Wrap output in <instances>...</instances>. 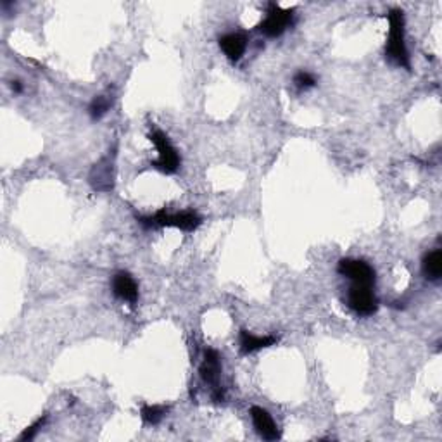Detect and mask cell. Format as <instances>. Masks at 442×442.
<instances>
[{
	"label": "cell",
	"instance_id": "1",
	"mask_svg": "<svg viewBox=\"0 0 442 442\" xmlns=\"http://www.w3.org/2000/svg\"><path fill=\"white\" fill-rule=\"evenodd\" d=\"M389 23H391V29H389V40L387 47H385V54L391 59L392 62H396L401 68L410 69V55H408L406 43H404V16L403 11L392 9L389 14Z\"/></svg>",
	"mask_w": 442,
	"mask_h": 442
},
{
	"label": "cell",
	"instance_id": "16",
	"mask_svg": "<svg viewBox=\"0 0 442 442\" xmlns=\"http://www.w3.org/2000/svg\"><path fill=\"white\" fill-rule=\"evenodd\" d=\"M294 83H296V87L299 88V90H308V88H311V87H315V85H317V80H315V76L311 73L299 71L294 76Z\"/></svg>",
	"mask_w": 442,
	"mask_h": 442
},
{
	"label": "cell",
	"instance_id": "17",
	"mask_svg": "<svg viewBox=\"0 0 442 442\" xmlns=\"http://www.w3.org/2000/svg\"><path fill=\"white\" fill-rule=\"evenodd\" d=\"M46 422H47V417H42V418H39L36 420L35 423H33V425H29L28 429L25 430L23 434H21V437H20V441H32L33 437L36 436V434H39V430L42 429L43 425H46Z\"/></svg>",
	"mask_w": 442,
	"mask_h": 442
},
{
	"label": "cell",
	"instance_id": "13",
	"mask_svg": "<svg viewBox=\"0 0 442 442\" xmlns=\"http://www.w3.org/2000/svg\"><path fill=\"white\" fill-rule=\"evenodd\" d=\"M422 270L427 280H432V282L439 280L442 275V252L439 251V249H437V251L429 252V254L423 258Z\"/></svg>",
	"mask_w": 442,
	"mask_h": 442
},
{
	"label": "cell",
	"instance_id": "8",
	"mask_svg": "<svg viewBox=\"0 0 442 442\" xmlns=\"http://www.w3.org/2000/svg\"><path fill=\"white\" fill-rule=\"evenodd\" d=\"M251 418L252 423H254L256 430H258L259 436L266 441H277L280 439V432H278L277 423L273 422L271 415L266 410L259 406H252L251 408Z\"/></svg>",
	"mask_w": 442,
	"mask_h": 442
},
{
	"label": "cell",
	"instance_id": "6",
	"mask_svg": "<svg viewBox=\"0 0 442 442\" xmlns=\"http://www.w3.org/2000/svg\"><path fill=\"white\" fill-rule=\"evenodd\" d=\"M337 273L349 278L356 285H375V270L361 259H340L337 265Z\"/></svg>",
	"mask_w": 442,
	"mask_h": 442
},
{
	"label": "cell",
	"instance_id": "5",
	"mask_svg": "<svg viewBox=\"0 0 442 442\" xmlns=\"http://www.w3.org/2000/svg\"><path fill=\"white\" fill-rule=\"evenodd\" d=\"M292 18H294V11L282 9L280 6L271 2L268 6V16L259 25V29H261L263 35L270 36V39H277L292 25Z\"/></svg>",
	"mask_w": 442,
	"mask_h": 442
},
{
	"label": "cell",
	"instance_id": "3",
	"mask_svg": "<svg viewBox=\"0 0 442 442\" xmlns=\"http://www.w3.org/2000/svg\"><path fill=\"white\" fill-rule=\"evenodd\" d=\"M151 140L154 142V146L159 151V159L152 163L154 168H158L159 172L172 174L180 168V156H178L177 149L172 146V142L168 140V137L161 132V130H154L151 133Z\"/></svg>",
	"mask_w": 442,
	"mask_h": 442
},
{
	"label": "cell",
	"instance_id": "4",
	"mask_svg": "<svg viewBox=\"0 0 442 442\" xmlns=\"http://www.w3.org/2000/svg\"><path fill=\"white\" fill-rule=\"evenodd\" d=\"M373 287L370 285H356L352 284V287L347 292V306L351 308L354 313L361 315V317H371L373 313H377L378 310V299L377 296L371 291Z\"/></svg>",
	"mask_w": 442,
	"mask_h": 442
},
{
	"label": "cell",
	"instance_id": "7",
	"mask_svg": "<svg viewBox=\"0 0 442 442\" xmlns=\"http://www.w3.org/2000/svg\"><path fill=\"white\" fill-rule=\"evenodd\" d=\"M113 156H106L90 172V185L99 192H109L113 188Z\"/></svg>",
	"mask_w": 442,
	"mask_h": 442
},
{
	"label": "cell",
	"instance_id": "2",
	"mask_svg": "<svg viewBox=\"0 0 442 442\" xmlns=\"http://www.w3.org/2000/svg\"><path fill=\"white\" fill-rule=\"evenodd\" d=\"M140 225L144 228H158V226H174L184 232H194L197 226H200L202 218L194 211H184V213L168 214L165 209L158 211L154 216L140 218Z\"/></svg>",
	"mask_w": 442,
	"mask_h": 442
},
{
	"label": "cell",
	"instance_id": "15",
	"mask_svg": "<svg viewBox=\"0 0 442 442\" xmlns=\"http://www.w3.org/2000/svg\"><path fill=\"white\" fill-rule=\"evenodd\" d=\"M166 408L165 406H144L142 408V418L144 422L149 423V425H158L161 422L163 417L166 415Z\"/></svg>",
	"mask_w": 442,
	"mask_h": 442
},
{
	"label": "cell",
	"instance_id": "14",
	"mask_svg": "<svg viewBox=\"0 0 442 442\" xmlns=\"http://www.w3.org/2000/svg\"><path fill=\"white\" fill-rule=\"evenodd\" d=\"M109 107H111V100L107 99L106 95H99V97H95L90 102V106H88V114H90L92 120L97 121L107 113V111H109Z\"/></svg>",
	"mask_w": 442,
	"mask_h": 442
},
{
	"label": "cell",
	"instance_id": "9",
	"mask_svg": "<svg viewBox=\"0 0 442 442\" xmlns=\"http://www.w3.org/2000/svg\"><path fill=\"white\" fill-rule=\"evenodd\" d=\"M113 292L114 296L126 303H137L139 299V285L133 280V277L126 271H118L113 277Z\"/></svg>",
	"mask_w": 442,
	"mask_h": 442
},
{
	"label": "cell",
	"instance_id": "18",
	"mask_svg": "<svg viewBox=\"0 0 442 442\" xmlns=\"http://www.w3.org/2000/svg\"><path fill=\"white\" fill-rule=\"evenodd\" d=\"M11 88H13L16 94H21V92H23V85H21V81H13V83H11Z\"/></svg>",
	"mask_w": 442,
	"mask_h": 442
},
{
	"label": "cell",
	"instance_id": "10",
	"mask_svg": "<svg viewBox=\"0 0 442 442\" xmlns=\"http://www.w3.org/2000/svg\"><path fill=\"white\" fill-rule=\"evenodd\" d=\"M221 373V363H220V354H218L214 349H207L206 354H204V361L200 365V377L206 384L214 385V389L218 387V378Z\"/></svg>",
	"mask_w": 442,
	"mask_h": 442
},
{
	"label": "cell",
	"instance_id": "11",
	"mask_svg": "<svg viewBox=\"0 0 442 442\" xmlns=\"http://www.w3.org/2000/svg\"><path fill=\"white\" fill-rule=\"evenodd\" d=\"M220 47L230 61H239L247 49V39L242 33H228L220 39Z\"/></svg>",
	"mask_w": 442,
	"mask_h": 442
},
{
	"label": "cell",
	"instance_id": "12",
	"mask_svg": "<svg viewBox=\"0 0 442 442\" xmlns=\"http://www.w3.org/2000/svg\"><path fill=\"white\" fill-rule=\"evenodd\" d=\"M273 344H277V337H258L249 333L247 330H242V332H240V352H242V354H252V352L259 351V349H266Z\"/></svg>",
	"mask_w": 442,
	"mask_h": 442
}]
</instances>
